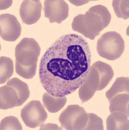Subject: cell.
<instances>
[{"label":"cell","instance_id":"obj_1","mask_svg":"<svg viewBox=\"0 0 129 130\" xmlns=\"http://www.w3.org/2000/svg\"><path fill=\"white\" fill-rule=\"evenodd\" d=\"M91 61L90 47L85 39L76 34L61 36L40 59V83L55 97L70 94L86 80Z\"/></svg>","mask_w":129,"mask_h":130},{"label":"cell","instance_id":"obj_2","mask_svg":"<svg viewBox=\"0 0 129 130\" xmlns=\"http://www.w3.org/2000/svg\"><path fill=\"white\" fill-rule=\"evenodd\" d=\"M111 18L108 9L103 5H97L91 7L85 14L76 16L72 23V28L86 38L94 40L108 26Z\"/></svg>","mask_w":129,"mask_h":130},{"label":"cell","instance_id":"obj_3","mask_svg":"<svg viewBox=\"0 0 129 130\" xmlns=\"http://www.w3.org/2000/svg\"><path fill=\"white\" fill-rule=\"evenodd\" d=\"M98 55L109 61L119 59L124 52L125 42L120 34L116 31L105 32L97 42Z\"/></svg>","mask_w":129,"mask_h":130},{"label":"cell","instance_id":"obj_4","mask_svg":"<svg viewBox=\"0 0 129 130\" xmlns=\"http://www.w3.org/2000/svg\"><path fill=\"white\" fill-rule=\"evenodd\" d=\"M40 47L32 38H24L15 48V64L24 67L37 65Z\"/></svg>","mask_w":129,"mask_h":130},{"label":"cell","instance_id":"obj_5","mask_svg":"<svg viewBox=\"0 0 129 130\" xmlns=\"http://www.w3.org/2000/svg\"><path fill=\"white\" fill-rule=\"evenodd\" d=\"M88 113L78 105H70L61 113L59 121L67 130H83L88 122Z\"/></svg>","mask_w":129,"mask_h":130},{"label":"cell","instance_id":"obj_6","mask_svg":"<svg viewBox=\"0 0 129 130\" xmlns=\"http://www.w3.org/2000/svg\"><path fill=\"white\" fill-rule=\"evenodd\" d=\"M21 117L25 126L35 128L45 124L48 114L39 101L33 100L21 110Z\"/></svg>","mask_w":129,"mask_h":130},{"label":"cell","instance_id":"obj_7","mask_svg":"<svg viewBox=\"0 0 129 130\" xmlns=\"http://www.w3.org/2000/svg\"><path fill=\"white\" fill-rule=\"evenodd\" d=\"M22 27L17 18L10 14H3L0 16V35L5 41L15 42L20 37Z\"/></svg>","mask_w":129,"mask_h":130},{"label":"cell","instance_id":"obj_8","mask_svg":"<svg viewBox=\"0 0 129 130\" xmlns=\"http://www.w3.org/2000/svg\"><path fill=\"white\" fill-rule=\"evenodd\" d=\"M69 7L63 0H46L45 2V16L50 23L61 24L68 16Z\"/></svg>","mask_w":129,"mask_h":130},{"label":"cell","instance_id":"obj_9","mask_svg":"<svg viewBox=\"0 0 129 130\" xmlns=\"http://www.w3.org/2000/svg\"><path fill=\"white\" fill-rule=\"evenodd\" d=\"M42 9V6L39 0H25L20 8L21 19L27 25L35 24L40 18Z\"/></svg>","mask_w":129,"mask_h":130},{"label":"cell","instance_id":"obj_10","mask_svg":"<svg viewBox=\"0 0 129 130\" xmlns=\"http://www.w3.org/2000/svg\"><path fill=\"white\" fill-rule=\"evenodd\" d=\"M99 85L100 77L98 72L91 65L88 77L79 89V97L82 103L88 102L92 98L96 90H98Z\"/></svg>","mask_w":129,"mask_h":130},{"label":"cell","instance_id":"obj_11","mask_svg":"<svg viewBox=\"0 0 129 130\" xmlns=\"http://www.w3.org/2000/svg\"><path fill=\"white\" fill-rule=\"evenodd\" d=\"M21 106L18 93L15 89L9 85L3 86L0 89V108L6 110L15 107Z\"/></svg>","mask_w":129,"mask_h":130},{"label":"cell","instance_id":"obj_12","mask_svg":"<svg viewBox=\"0 0 129 130\" xmlns=\"http://www.w3.org/2000/svg\"><path fill=\"white\" fill-rule=\"evenodd\" d=\"M128 117L121 112H111L106 120V129L108 130H128Z\"/></svg>","mask_w":129,"mask_h":130},{"label":"cell","instance_id":"obj_13","mask_svg":"<svg viewBox=\"0 0 129 130\" xmlns=\"http://www.w3.org/2000/svg\"><path fill=\"white\" fill-rule=\"evenodd\" d=\"M97 70L100 77V85L98 90L104 89L113 77V70L108 64L102 61H97L92 64Z\"/></svg>","mask_w":129,"mask_h":130},{"label":"cell","instance_id":"obj_14","mask_svg":"<svg viewBox=\"0 0 129 130\" xmlns=\"http://www.w3.org/2000/svg\"><path fill=\"white\" fill-rule=\"evenodd\" d=\"M128 94L121 93L116 95L109 101L110 111L111 112H121L128 117Z\"/></svg>","mask_w":129,"mask_h":130},{"label":"cell","instance_id":"obj_15","mask_svg":"<svg viewBox=\"0 0 129 130\" xmlns=\"http://www.w3.org/2000/svg\"><path fill=\"white\" fill-rule=\"evenodd\" d=\"M42 102L48 111L51 113H55L65 106L67 103V98L65 96L55 97L46 92L42 96Z\"/></svg>","mask_w":129,"mask_h":130},{"label":"cell","instance_id":"obj_16","mask_svg":"<svg viewBox=\"0 0 129 130\" xmlns=\"http://www.w3.org/2000/svg\"><path fill=\"white\" fill-rule=\"evenodd\" d=\"M129 79L128 77H120L116 79L111 87L106 93V96L109 101L118 94H128Z\"/></svg>","mask_w":129,"mask_h":130},{"label":"cell","instance_id":"obj_17","mask_svg":"<svg viewBox=\"0 0 129 130\" xmlns=\"http://www.w3.org/2000/svg\"><path fill=\"white\" fill-rule=\"evenodd\" d=\"M7 85L13 87L18 93L20 105H22L29 98L30 95L28 85L17 77L11 79L7 82Z\"/></svg>","mask_w":129,"mask_h":130},{"label":"cell","instance_id":"obj_18","mask_svg":"<svg viewBox=\"0 0 129 130\" xmlns=\"http://www.w3.org/2000/svg\"><path fill=\"white\" fill-rule=\"evenodd\" d=\"M0 70V83L2 85L5 83L13 74L14 64L12 59L7 57H1Z\"/></svg>","mask_w":129,"mask_h":130},{"label":"cell","instance_id":"obj_19","mask_svg":"<svg viewBox=\"0 0 129 130\" xmlns=\"http://www.w3.org/2000/svg\"><path fill=\"white\" fill-rule=\"evenodd\" d=\"M128 0H114L112 2V6L115 13L118 18L128 19Z\"/></svg>","mask_w":129,"mask_h":130},{"label":"cell","instance_id":"obj_20","mask_svg":"<svg viewBox=\"0 0 129 130\" xmlns=\"http://www.w3.org/2000/svg\"><path fill=\"white\" fill-rule=\"evenodd\" d=\"M1 130H22V126L17 117L13 116L7 117L1 121Z\"/></svg>","mask_w":129,"mask_h":130},{"label":"cell","instance_id":"obj_21","mask_svg":"<svg viewBox=\"0 0 129 130\" xmlns=\"http://www.w3.org/2000/svg\"><path fill=\"white\" fill-rule=\"evenodd\" d=\"M88 120L84 129L85 130H103V120L94 113H88Z\"/></svg>","mask_w":129,"mask_h":130},{"label":"cell","instance_id":"obj_22","mask_svg":"<svg viewBox=\"0 0 129 130\" xmlns=\"http://www.w3.org/2000/svg\"><path fill=\"white\" fill-rule=\"evenodd\" d=\"M37 65L30 67H24L15 64V70L18 75L25 79H32L36 74Z\"/></svg>","mask_w":129,"mask_h":130}]
</instances>
